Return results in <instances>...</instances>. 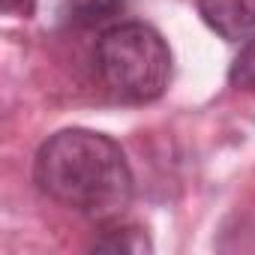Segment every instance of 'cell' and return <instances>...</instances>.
<instances>
[{"label":"cell","instance_id":"5","mask_svg":"<svg viewBox=\"0 0 255 255\" xmlns=\"http://www.w3.org/2000/svg\"><path fill=\"white\" fill-rule=\"evenodd\" d=\"M93 249H99V252H132V255H141V252H153V243L147 240V234L141 228L120 225V228L105 231L99 240H93Z\"/></svg>","mask_w":255,"mask_h":255},{"label":"cell","instance_id":"4","mask_svg":"<svg viewBox=\"0 0 255 255\" xmlns=\"http://www.w3.org/2000/svg\"><path fill=\"white\" fill-rule=\"evenodd\" d=\"M126 0H63V24L75 30H93L102 24H111L117 15H123Z\"/></svg>","mask_w":255,"mask_h":255},{"label":"cell","instance_id":"2","mask_svg":"<svg viewBox=\"0 0 255 255\" xmlns=\"http://www.w3.org/2000/svg\"><path fill=\"white\" fill-rule=\"evenodd\" d=\"M93 60L105 90L129 105L153 102L171 84V48L162 33L144 21H117L105 27L96 39Z\"/></svg>","mask_w":255,"mask_h":255},{"label":"cell","instance_id":"7","mask_svg":"<svg viewBox=\"0 0 255 255\" xmlns=\"http://www.w3.org/2000/svg\"><path fill=\"white\" fill-rule=\"evenodd\" d=\"M33 0H3V9L6 12H30Z\"/></svg>","mask_w":255,"mask_h":255},{"label":"cell","instance_id":"6","mask_svg":"<svg viewBox=\"0 0 255 255\" xmlns=\"http://www.w3.org/2000/svg\"><path fill=\"white\" fill-rule=\"evenodd\" d=\"M228 81L237 90H255V36L243 42L240 54L234 57V63L228 69Z\"/></svg>","mask_w":255,"mask_h":255},{"label":"cell","instance_id":"1","mask_svg":"<svg viewBox=\"0 0 255 255\" xmlns=\"http://www.w3.org/2000/svg\"><path fill=\"white\" fill-rule=\"evenodd\" d=\"M42 195L96 222L117 219L132 201L135 177L120 144L93 129L54 132L33 159Z\"/></svg>","mask_w":255,"mask_h":255},{"label":"cell","instance_id":"3","mask_svg":"<svg viewBox=\"0 0 255 255\" xmlns=\"http://www.w3.org/2000/svg\"><path fill=\"white\" fill-rule=\"evenodd\" d=\"M201 21L228 42L255 36V0H198Z\"/></svg>","mask_w":255,"mask_h":255}]
</instances>
